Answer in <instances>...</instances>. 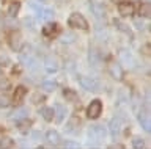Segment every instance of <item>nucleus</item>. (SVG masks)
I'll use <instances>...</instances> for the list:
<instances>
[{"label":"nucleus","instance_id":"f257e3e1","mask_svg":"<svg viewBox=\"0 0 151 149\" xmlns=\"http://www.w3.org/2000/svg\"><path fill=\"white\" fill-rule=\"evenodd\" d=\"M79 83H80V86H82L83 90H87V91H93V93L99 91V88H101V83H99L98 78H94V77H88V76H82V77L79 78Z\"/></svg>","mask_w":151,"mask_h":149},{"label":"nucleus","instance_id":"f03ea898","mask_svg":"<svg viewBox=\"0 0 151 149\" xmlns=\"http://www.w3.org/2000/svg\"><path fill=\"white\" fill-rule=\"evenodd\" d=\"M68 25L73 27V29H80V30H87V29H88L87 19H85L82 14H79V13H73V14L69 16Z\"/></svg>","mask_w":151,"mask_h":149},{"label":"nucleus","instance_id":"7ed1b4c3","mask_svg":"<svg viewBox=\"0 0 151 149\" xmlns=\"http://www.w3.org/2000/svg\"><path fill=\"white\" fill-rule=\"evenodd\" d=\"M101 111H102V102H101V101H99V99H94V101L90 102V105H88V108H87L88 118H91V119L99 118Z\"/></svg>","mask_w":151,"mask_h":149},{"label":"nucleus","instance_id":"20e7f679","mask_svg":"<svg viewBox=\"0 0 151 149\" xmlns=\"http://www.w3.org/2000/svg\"><path fill=\"white\" fill-rule=\"evenodd\" d=\"M19 60H21V63H22V64H25V66L30 69V71H33V72H36V71H38V61H36V60L33 58L28 52L21 53V55H19Z\"/></svg>","mask_w":151,"mask_h":149},{"label":"nucleus","instance_id":"39448f33","mask_svg":"<svg viewBox=\"0 0 151 149\" xmlns=\"http://www.w3.org/2000/svg\"><path fill=\"white\" fill-rule=\"evenodd\" d=\"M60 64H58V60H57V57H54V55H47L46 60H44V69L49 74H54L58 71Z\"/></svg>","mask_w":151,"mask_h":149},{"label":"nucleus","instance_id":"423d86ee","mask_svg":"<svg viewBox=\"0 0 151 149\" xmlns=\"http://www.w3.org/2000/svg\"><path fill=\"white\" fill-rule=\"evenodd\" d=\"M109 130H110V135L113 138H116V135H120V132H121V118L120 116H115V118L110 119Z\"/></svg>","mask_w":151,"mask_h":149},{"label":"nucleus","instance_id":"0eeeda50","mask_svg":"<svg viewBox=\"0 0 151 149\" xmlns=\"http://www.w3.org/2000/svg\"><path fill=\"white\" fill-rule=\"evenodd\" d=\"M118 13H120L121 16H132L134 14V5H132V2H121L118 3Z\"/></svg>","mask_w":151,"mask_h":149},{"label":"nucleus","instance_id":"6e6552de","mask_svg":"<svg viewBox=\"0 0 151 149\" xmlns=\"http://www.w3.org/2000/svg\"><path fill=\"white\" fill-rule=\"evenodd\" d=\"M79 125H80V119L76 118V116H71L69 121H68V124H66V127H65V130L68 133L76 135V133H79V129H80Z\"/></svg>","mask_w":151,"mask_h":149},{"label":"nucleus","instance_id":"1a4fd4ad","mask_svg":"<svg viewBox=\"0 0 151 149\" xmlns=\"http://www.w3.org/2000/svg\"><path fill=\"white\" fill-rule=\"evenodd\" d=\"M8 38H9V39H8L9 47L17 52V50L21 49V33H19V31H13V33H9Z\"/></svg>","mask_w":151,"mask_h":149},{"label":"nucleus","instance_id":"9d476101","mask_svg":"<svg viewBox=\"0 0 151 149\" xmlns=\"http://www.w3.org/2000/svg\"><path fill=\"white\" fill-rule=\"evenodd\" d=\"M66 107L63 104H55L54 105V116H55V121L57 123H61V121L65 119V116H66Z\"/></svg>","mask_w":151,"mask_h":149},{"label":"nucleus","instance_id":"9b49d317","mask_svg":"<svg viewBox=\"0 0 151 149\" xmlns=\"http://www.w3.org/2000/svg\"><path fill=\"white\" fill-rule=\"evenodd\" d=\"M90 8H91V13L94 14V17H96V19H102V17L106 16V10H104V6H102L99 2H91Z\"/></svg>","mask_w":151,"mask_h":149},{"label":"nucleus","instance_id":"f8f14e48","mask_svg":"<svg viewBox=\"0 0 151 149\" xmlns=\"http://www.w3.org/2000/svg\"><path fill=\"white\" fill-rule=\"evenodd\" d=\"M88 61H90V64H91L93 68H99V66H101V57H99V53L94 49H90V52H88Z\"/></svg>","mask_w":151,"mask_h":149},{"label":"nucleus","instance_id":"ddd939ff","mask_svg":"<svg viewBox=\"0 0 151 149\" xmlns=\"http://www.w3.org/2000/svg\"><path fill=\"white\" fill-rule=\"evenodd\" d=\"M120 58H121V61L124 63V64H127L129 68H134L135 60L131 55V52H127V50H121V52H120Z\"/></svg>","mask_w":151,"mask_h":149},{"label":"nucleus","instance_id":"4468645a","mask_svg":"<svg viewBox=\"0 0 151 149\" xmlns=\"http://www.w3.org/2000/svg\"><path fill=\"white\" fill-rule=\"evenodd\" d=\"M91 129H93V132H94V135H96V138H98L99 143L106 140L107 130H106V127H104V125H91Z\"/></svg>","mask_w":151,"mask_h":149},{"label":"nucleus","instance_id":"2eb2a0df","mask_svg":"<svg viewBox=\"0 0 151 149\" xmlns=\"http://www.w3.org/2000/svg\"><path fill=\"white\" fill-rule=\"evenodd\" d=\"M27 115H28V108H25V107H21V108L14 110L9 118H11L13 121H21V119H24V118H27Z\"/></svg>","mask_w":151,"mask_h":149},{"label":"nucleus","instance_id":"dca6fc26","mask_svg":"<svg viewBox=\"0 0 151 149\" xmlns=\"http://www.w3.org/2000/svg\"><path fill=\"white\" fill-rule=\"evenodd\" d=\"M139 123H140V125L143 127V130L145 132H151V123H150V116H148V113H140L139 115Z\"/></svg>","mask_w":151,"mask_h":149},{"label":"nucleus","instance_id":"f3484780","mask_svg":"<svg viewBox=\"0 0 151 149\" xmlns=\"http://www.w3.org/2000/svg\"><path fill=\"white\" fill-rule=\"evenodd\" d=\"M109 71H110V76L115 78V80H121V78H123V69H121L120 64H116V63L110 64Z\"/></svg>","mask_w":151,"mask_h":149},{"label":"nucleus","instance_id":"a211bd4d","mask_svg":"<svg viewBox=\"0 0 151 149\" xmlns=\"http://www.w3.org/2000/svg\"><path fill=\"white\" fill-rule=\"evenodd\" d=\"M46 140L50 144H55V146H57V144H60V140L61 138H60V133L57 132V130H49V132L46 133Z\"/></svg>","mask_w":151,"mask_h":149},{"label":"nucleus","instance_id":"6ab92c4d","mask_svg":"<svg viewBox=\"0 0 151 149\" xmlns=\"http://www.w3.org/2000/svg\"><path fill=\"white\" fill-rule=\"evenodd\" d=\"M40 115L42 116L44 121L50 123V121L54 119V108H50V107H42V108L40 110Z\"/></svg>","mask_w":151,"mask_h":149},{"label":"nucleus","instance_id":"aec40b11","mask_svg":"<svg viewBox=\"0 0 151 149\" xmlns=\"http://www.w3.org/2000/svg\"><path fill=\"white\" fill-rule=\"evenodd\" d=\"M19 123V132L21 133H28L30 132V127H32V121L30 119H27V118H24V119H21V121H17Z\"/></svg>","mask_w":151,"mask_h":149},{"label":"nucleus","instance_id":"412c9836","mask_svg":"<svg viewBox=\"0 0 151 149\" xmlns=\"http://www.w3.org/2000/svg\"><path fill=\"white\" fill-rule=\"evenodd\" d=\"M14 148V140L9 137H3L0 140V149H13Z\"/></svg>","mask_w":151,"mask_h":149},{"label":"nucleus","instance_id":"4be33fe9","mask_svg":"<svg viewBox=\"0 0 151 149\" xmlns=\"http://www.w3.org/2000/svg\"><path fill=\"white\" fill-rule=\"evenodd\" d=\"M25 93H27V90H25L24 86H17L16 91H14V94H13L14 102H21V101L24 99V96H25Z\"/></svg>","mask_w":151,"mask_h":149},{"label":"nucleus","instance_id":"5701e85b","mask_svg":"<svg viewBox=\"0 0 151 149\" xmlns=\"http://www.w3.org/2000/svg\"><path fill=\"white\" fill-rule=\"evenodd\" d=\"M55 16L54 10H50V8H42L41 14H40V19H44V21H52Z\"/></svg>","mask_w":151,"mask_h":149},{"label":"nucleus","instance_id":"b1692460","mask_svg":"<svg viewBox=\"0 0 151 149\" xmlns=\"http://www.w3.org/2000/svg\"><path fill=\"white\" fill-rule=\"evenodd\" d=\"M150 14H151V5L148 2L142 3L140 5V17H150Z\"/></svg>","mask_w":151,"mask_h":149},{"label":"nucleus","instance_id":"393cba45","mask_svg":"<svg viewBox=\"0 0 151 149\" xmlns=\"http://www.w3.org/2000/svg\"><path fill=\"white\" fill-rule=\"evenodd\" d=\"M19 10H21V2H13L11 5H9V8H8V14L11 17H14L19 13Z\"/></svg>","mask_w":151,"mask_h":149},{"label":"nucleus","instance_id":"a878e982","mask_svg":"<svg viewBox=\"0 0 151 149\" xmlns=\"http://www.w3.org/2000/svg\"><path fill=\"white\" fill-rule=\"evenodd\" d=\"M63 96L68 99L69 102H77V94H76V91H73V90H69V88H66V90L63 91Z\"/></svg>","mask_w":151,"mask_h":149},{"label":"nucleus","instance_id":"bb28decb","mask_svg":"<svg viewBox=\"0 0 151 149\" xmlns=\"http://www.w3.org/2000/svg\"><path fill=\"white\" fill-rule=\"evenodd\" d=\"M74 41H76V35L71 33V31H68V33H65L61 36V43H65V44H73Z\"/></svg>","mask_w":151,"mask_h":149},{"label":"nucleus","instance_id":"cd10ccee","mask_svg":"<svg viewBox=\"0 0 151 149\" xmlns=\"http://www.w3.org/2000/svg\"><path fill=\"white\" fill-rule=\"evenodd\" d=\"M132 148H134V149H143L145 148L143 138H140V137H134V138H132Z\"/></svg>","mask_w":151,"mask_h":149},{"label":"nucleus","instance_id":"c85d7f7f","mask_svg":"<svg viewBox=\"0 0 151 149\" xmlns=\"http://www.w3.org/2000/svg\"><path fill=\"white\" fill-rule=\"evenodd\" d=\"M55 88H57V83H55V82H49V80H44V82H42V90L47 91V93L54 91Z\"/></svg>","mask_w":151,"mask_h":149},{"label":"nucleus","instance_id":"c756f323","mask_svg":"<svg viewBox=\"0 0 151 149\" xmlns=\"http://www.w3.org/2000/svg\"><path fill=\"white\" fill-rule=\"evenodd\" d=\"M63 148L65 149H80V144L74 140H68V141L63 143Z\"/></svg>","mask_w":151,"mask_h":149},{"label":"nucleus","instance_id":"7c9ffc66","mask_svg":"<svg viewBox=\"0 0 151 149\" xmlns=\"http://www.w3.org/2000/svg\"><path fill=\"white\" fill-rule=\"evenodd\" d=\"M55 30H57V25H55V24H47V25H44V27H42V33H44L46 36L52 35Z\"/></svg>","mask_w":151,"mask_h":149},{"label":"nucleus","instance_id":"2f4dec72","mask_svg":"<svg viewBox=\"0 0 151 149\" xmlns=\"http://www.w3.org/2000/svg\"><path fill=\"white\" fill-rule=\"evenodd\" d=\"M115 25H116V29L120 30V31H124V33H127L129 36H132L131 30L127 29V25H124V24H123V22H120V21H116V19H115Z\"/></svg>","mask_w":151,"mask_h":149},{"label":"nucleus","instance_id":"473e14b6","mask_svg":"<svg viewBox=\"0 0 151 149\" xmlns=\"http://www.w3.org/2000/svg\"><path fill=\"white\" fill-rule=\"evenodd\" d=\"M9 64H11L9 58L6 57V55H2V57H0V66H9Z\"/></svg>","mask_w":151,"mask_h":149},{"label":"nucleus","instance_id":"72a5a7b5","mask_svg":"<svg viewBox=\"0 0 151 149\" xmlns=\"http://www.w3.org/2000/svg\"><path fill=\"white\" fill-rule=\"evenodd\" d=\"M24 25H25L27 29L33 30V19L32 17H25V19H24Z\"/></svg>","mask_w":151,"mask_h":149},{"label":"nucleus","instance_id":"f704fd0d","mask_svg":"<svg viewBox=\"0 0 151 149\" xmlns=\"http://www.w3.org/2000/svg\"><path fill=\"white\" fill-rule=\"evenodd\" d=\"M134 25H135L139 30H143V29H145V24H143V21H142V19H135V21H134Z\"/></svg>","mask_w":151,"mask_h":149},{"label":"nucleus","instance_id":"c9c22d12","mask_svg":"<svg viewBox=\"0 0 151 149\" xmlns=\"http://www.w3.org/2000/svg\"><path fill=\"white\" fill-rule=\"evenodd\" d=\"M32 138L35 140V141H40V140H42V133L41 132H33L32 133Z\"/></svg>","mask_w":151,"mask_h":149},{"label":"nucleus","instance_id":"e433bc0d","mask_svg":"<svg viewBox=\"0 0 151 149\" xmlns=\"http://www.w3.org/2000/svg\"><path fill=\"white\" fill-rule=\"evenodd\" d=\"M32 99H33V102H35V104H40V102H41L42 99H44V97H42L41 94H35V96L32 97Z\"/></svg>","mask_w":151,"mask_h":149},{"label":"nucleus","instance_id":"4c0bfd02","mask_svg":"<svg viewBox=\"0 0 151 149\" xmlns=\"http://www.w3.org/2000/svg\"><path fill=\"white\" fill-rule=\"evenodd\" d=\"M143 53H145V55H150V46H148V44L143 46Z\"/></svg>","mask_w":151,"mask_h":149},{"label":"nucleus","instance_id":"58836bf2","mask_svg":"<svg viewBox=\"0 0 151 149\" xmlns=\"http://www.w3.org/2000/svg\"><path fill=\"white\" fill-rule=\"evenodd\" d=\"M109 149H123V146L121 144H113V146H110Z\"/></svg>","mask_w":151,"mask_h":149},{"label":"nucleus","instance_id":"ea45409f","mask_svg":"<svg viewBox=\"0 0 151 149\" xmlns=\"http://www.w3.org/2000/svg\"><path fill=\"white\" fill-rule=\"evenodd\" d=\"M6 104H8V102L5 99H0V107H6Z\"/></svg>","mask_w":151,"mask_h":149},{"label":"nucleus","instance_id":"a19ab883","mask_svg":"<svg viewBox=\"0 0 151 149\" xmlns=\"http://www.w3.org/2000/svg\"><path fill=\"white\" fill-rule=\"evenodd\" d=\"M0 72H2V71H0Z\"/></svg>","mask_w":151,"mask_h":149}]
</instances>
